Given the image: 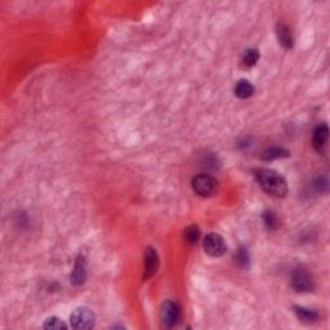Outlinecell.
<instances>
[{
	"mask_svg": "<svg viewBox=\"0 0 330 330\" xmlns=\"http://www.w3.org/2000/svg\"><path fill=\"white\" fill-rule=\"evenodd\" d=\"M257 181L262 190L275 197H284L288 193V182L279 172L274 169H259Z\"/></svg>",
	"mask_w": 330,
	"mask_h": 330,
	"instance_id": "1",
	"label": "cell"
},
{
	"mask_svg": "<svg viewBox=\"0 0 330 330\" xmlns=\"http://www.w3.org/2000/svg\"><path fill=\"white\" fill-rule=\"evenodd\" d=\"M71 326L74 329H92L96 324V315L88 307H78L70 316Z\"/></svg>",
	"mask_w": 330,
	"mask_h": 330,
	"instance_id": "2",
	"label": "cell"
},
{
	"mask_svg": "<svg viewBox=\"0 0 330 330\" xmlns=\"http://www.w3.org/2000/svg\"><path fill=\"white\" fill-rule=\"evenodd\" d=\"M192 188L197 195L203 197H210L218 190V182L209 174H199L192 180Z\"/></svg>",
	"mask_w": 330,
	"mask_h": 330,
	"instance_id": "3",
	"label": "cell"
},
{
	"mask_svg": "<svg viewBox=\"0 0 330 330\" xmlns=\"http://www.w3.org/2000/svg\"><path fill=\"white\" fill-rule=\"evenodd\" d=\"M203 247H204L205 253L210 257H222L227 250V245H226L225 239L221 236L219 234L215 232H210L203 240Z\"/></svg>",
	"mask_w": 330,
	"mask_h": 330,
	"instance_id": "4",
	"label": "cell"
},
{
	"mask_svg": "<svg viewBox=\"0 0 330 330\" xmlns=\"http://www.w3.org/2000/svg\"><path fill=\"white\" fill-rule=\"evenodd\" d=\"M160 319L163 322V326L173 327L178 324L181 320V309L175 302L167 301L164 302L161 306Z\"/></svg>",
	"mask_w": 330,
	"mask_h": 330,
	"instance_id": "5",
	"label": "cell"
},
{
	"mask_svg": "<svg viewBox=\"0 0 330 330\" xmlns=\"http://www.w3.org/2000/svg\"><path fill=\"white\" fill-rule=\"evenodd\" d=\"M292 287L295 292L309 293L315 288L314 279L304 270H295L292 275Z\"/></svg>",
	"mask_w": 330,
	"mask_h": 330,
	"instance_id": "6",
	"label": "cell"
},
{
	"mask_svg": "<svg viewBox=\"0 0 330 330\" xmlns=\"http://www.w3.org/2000/svg\"><path fill=\"white\" fill-rule=\"evenodd\" d=\"M159 255L158 252L152 247H147L145 252V272L143 280H148L158 272L159 269Z\"/></svg>",
	"mask_w": 330,
	"mask_h": 330,
	"instance_id": "7",
	"label": "cell"
},
{
	"mask_svg": "<svg viewBox=\"0 0 330 330\" xmlns=\"http://www.w3.org/2000/svg\"><path fill=\"white\" fill-rule=\"evenodd\" d=\"M327 138H329V128H327L326 124L322 123L317 125L314 130V137H312V146H314L315 151H317L319 153L324 152Z\"/></svg>",
	"mask_w": 330,
	"mask_h": 330,
	"instance_id": "8",
	"label": "cell"
},
{
	"mask_svg": "<svg viewBox=\"0 0 330 330\" xmlns=\"http://www.w3.org/2000/svg\"><path fill=\"white\" fill-rule=\"evenodd\" d=\"M86 279V260L84 255H79L74 265L73 274H71V284L80 287L85 282Z\"/></svg>",
	"mask_w": 330,
	"mask_h": 330,
	"instance_id": "9",
	"label": "cell"
},
{
	"mask_svg": "<svg viewBox=\"0 0 330 330\" xmlns=\"http://www.w3.org/2000/svg\"><path fill=\"white\" fill-rule=\"evenodd\" d=\"M276 35H277V39H279L280 44H281L285 49L293 48V46H294V38H293L292 31H290V29L287 26V25L284 24L277 25Z\"/></svg>",
	"mask_w": 330,
	"mask_h": 330,
	"instance_id": "10",
	"label": "cell"
},
{
	"mask_svg": "<svg viewBox=\"0 0 330 330\" xmlns=\"http://www.w3.org/2000/svg\"><path fill=\"white\" fill-rule=\"evenodd\" d=\"M294 312H295V316L299 319V321L303 322V324L306 325L315 324V322L319 320V314H317L316 311H314V310L306 309V307L295 306Z\"/></svg>",
	"mask_w": 330,
	"mask_h": 330,
	"instance_id": "11",
	"label": "cell"
},
{
	"mask_svg": "<svg viewBox=\"0 0 330 330\" xmlns=\"http://www.w3.org/2000/svg\"><path fill=\"white\" fill-rule=\"evenodd\" d=\"M253 93H254V86L252 85L250 81L245 80V79L239 80L235 85V96L240 100H248L253 96Z\"/></svg>",
	"mask_w": 330,
	"mask_h": 330,
	"instance_id": "12",
	"label": "cell"
},
{
	"mask_svg": "<svg viewBox=\"0 0 330 330\" xmlns=\"http://www.w3.org/2000/svg\"><path fill=\"white\" fill-rule=\"evenodd\" d=\"M288 156H289V151H287L285 148H281V147H271L262 153V159L266 161L276 160V159H281V158H288Z\"/></svg>",
	"mask_w": 330,
	"mask_h": 330,
	"instance_id": "13",
	"label": "cell"
},
{
	"mask_svg": "<svg viewBox=\"0 0 330 330\" xmlns=\"http://www.w3.org/2000/svg\"><path fill=\"white\" fill-rule=\"evenodd\" d=\"M235 260H236V263L241 269H248V267H249L250 255L247 248L240 247L239 249H237L236 254H235Z\"/></svg>",
	"mask_w": 330,
	"mask_h": 330,
	"instance_id": "14",
	"label": "cell"
},
{
	"mask_svg": "<svg viewBox=\"0 0 330 330\" xmlns=\"http://www.w3.org/2000/svg\"><path fill=\"white\" fill-rule=\"evenodd\" d=\"M312 188L315 190L316 193H326L327 192V187H329V182H327V177L326 174L319 175L317 178H315L314 182H312Z\"/></svg>",
	"mask_w": 330,
	"mask_h": 330,
	"instance_id": "15",
	"label": "cell"
},
{
	"mask_svg": "<svg viewBox=\"0 0 330 330\" xmlns=\"http://www.w3.org/2000/svg\"><path fill=\"white\" fill-rule=\"evenodd\" d=\"M258 59H259V52H258L257 49H247V51L244 52V54H243V63H244L245 66H248V68L254 66L258 62Z\"/></svg>",
	"mask_w": 330,
	"mask_h": 330,
	"instance_id": "16",
	"label": "cell"
},
{
	"mask_svg": "<svg viewBox=\"0 0 330 330\" xmlns=\"http://www.w3.org/2000/svg\"><path fill=\"white\" fill-rule=\"evenodd\" d=\"M263 223L266 226L269 230H276L279 227V219H277V215L275 214L272 210H266L262 215Z\"/></svg>",
	"mask_w": 330,
	"mask_h": 330,
	"instance_id": "17",
	"label": "cell"
},
{
	"mask_svg": "<svg viewBox=\"0 0 330 330\" xmlns=\"http://www.w3.org/2000/svg\"><path fill=\"white\" fill-rule=\"evenodd\" d=\"M199 237H200V230L197 226L191 225L186 228L185 239L188 244H195V243H197Z\"/></svg>",
	"mask_w": 330,
	"mask_h": 330,
	"instance_id": "18",
	"label": "cell"
},
{
	"mask_svg": "<svg viewBox=\"0 0 330 330\" xmlns=\"http://www.w3.org/2000/svg\"><path fill=\"white\" fill-rule=\"evenodd\" d=\"M44 329H66V324L58 317H49L43 325Z\"/></svg>",
	"mask_w": 330,
	"mask_h": 330,
	"instance_id": "19",
	"label": "cell"
},
{
	"mask_svg": "<svg viewBox=\"0 0 330 330\" xmlns=\"http://www.w3.org/2000/svg\"><path fill=\"white\" fill-rule=\"evenodd\" d=\"M207 168H210V169H217L219 167V161H218V158H215L214 155H207L204 158V161H203Z\"/></svg>",
	"mask_w": 330,
	"mask_h": 330,
	"instance_id": "20",
	"label": "cell"
}]
</instances>
